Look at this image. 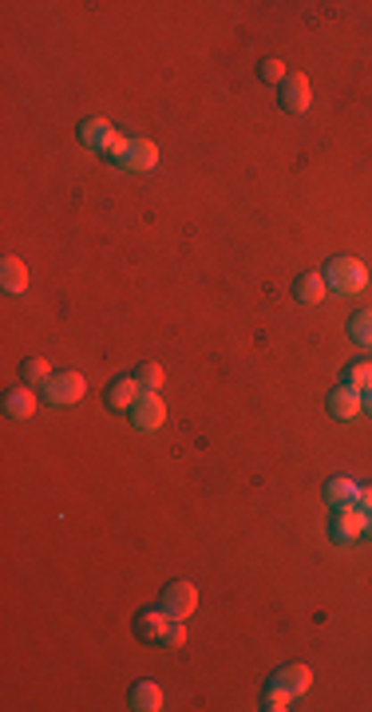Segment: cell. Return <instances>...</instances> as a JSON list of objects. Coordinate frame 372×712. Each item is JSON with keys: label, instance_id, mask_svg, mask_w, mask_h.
I'll return each mask as SVG.
<instances>
[{"label": "cell", "instance_id": "cell-6", "mask_svg": "<svg viewBox=\"0 0 372 712\" xmlns=\"http://www.w3.org/2000/svg\"><path fill=\"white\" fill-rule=\"evenodd\" d=\"M325 404H329V416H333V419H341V424H352V419L365 412V396H360L357 388H349V385L333 388Z\"/></svg>", "mask_w": 372, "mask_h": 712}, {"label": "cell", "instance_id": "cell-25", "mask_svg": "<svg viewBox=\"0 0 372 712\" xmlns=\"http://www.w3.org/2000/svg\"><path fill=\"white\" fill-rule=\"evenodd\" d=\"M127 147H131V139H127V135H120V131H115V139H112V143H107V147H103V154H107V159H112V162H123Z\"/></svg>", "mask_w": 372, "mask_h": 712}, {"label": "cell", "instance_id": "cell-21", "mask_svg": "<svg viewBox=\"0 0 372 712\" xmlns=\"http://www.w3.org/2000/svg\"><path fill=\"white\" fill-rule=\"evenodd\" d=\"M289 700H293V692H285L277 681H269L266 692H261V708H266V712H285Z\"/></svg>", "mask_w": 372, "mask_h": 712}, {"label": "cell", "instance_id": "cell-2", "mask_svg": "<svg viewBox=\"0 0 372 712\" xmlns=\"http://www.w3.org/2000/svg\"><path fill=\"white\" fill-rule=\"evenodd\" d=\"M333 510H337V515H333V523H329V534L337 538V542H357V538L368 534V510L360 503H341Z\"/></svg>", "mask_w": 372, "mask_h": 712}, {"label": "cell", "instance_id": "cell-18", "mask_svg": "<svg viewBox=\"0 0 372 712\" xmlns=\"http://www.w3.org/2000/svg\"><path fill=\"white\" fill-rule=\"evenodd\" d=\"M349 336L360 349H372V309H357V313L349 317Z\"/></svg>", "mask_w": 372, "mask_h": 712}, {"label": "cell", "instance_id": "cell-28", "mask_svg": "<svg viewBox=\"0 0 372 712\" xmlns=\"http://www.w3.org/2000/svg\"><path fill=\"white\" fill-rule=\"evenodd\" d=\"M368 534H372V510H368Z\"/></svg>", "mask_w": 372, "mask_h": 712}, {"label": "cell", "instance_id": "cell-17", "mask_svg": "<svg viewBox=\"0 0 372 712\" xmlns=\"http://www.w3.org/2000/svg\"><path fill=\"white\" fill-rule=\"evenodd\" d=\"M357 479H349V475H337V479L325 483V503L329 507H341V503H352L357 499Z\"/></svg>", "mask_w": 372, "mask_h": 712}, {"label": "cell", "instance_id": "cell-24", "mask_svg": "<svg viewBox=\"0 0 372 712\" xmlns=\"http://www.w3.org/2000/svg\"><path fill=\"white\" fill-rule=\"evenodd\" d=\"M159 645H167V650H183V645H186V622L170 617V625H167V633H162Z\"/></svg>", "mask_w": 372, "mask_h": 712}, {"label": "cell", "instance_id": "cell-23", "mask_svg": "<svg viewBox=\"0 0 372 712\" xmlns=\"http://www.w3.org/2000/svg\"><path fill=\"white\" fill-rule=\"evenodd\" d=\"M258 76H261V84H285V79H289V71H285V63H281V60H261L258 63Z\"/></svg>", "mask_w": 372, "mask_h": 712}, {"label": "cell", "instance_id": "cell-3", "mask_svg": "<svg viewBox=\"0 0 372 712\" xmlns=\"http://www.w3.org/2000/svg\"><path fill=\"white\" fill-rule=\"evenodd\" d=\"M159 606L167 609L170 617H178V622H186V617L198 609V586H194V582H186V578L170 582V586L162 590V601H159Z\"/></svg>", "mask_w": 372, "mask_h": 712}, {"label": "cell", "instance_id": "cell-14", "mask_svg": "<svg viewBox=\"0 0 372 712\" xmlns=\"http://www.w3.org/2000/svg\"><path fill=\"white\" fill-rule=\"evenodd\" d=\"M274 681L285 692H293V697H305L310 684H313V673H310V665H281V669L274 673Z\"/></svg>", "mask_w": 372, "mask_h": 712}, {"label": "cell", "instance_id": "cell-4", "mask_svg": "<svg viewBox=\"0 0 372 712\" xmlns=\"http://www.w3.org/2000/svg\"><path fill=\"white\" fill-rule=\"evenodd\" d=\"M131 424L139 427V432H159L162 424H167V404H162L159 392H143L139 400L131 404Z\"/></svg>", "mask_w": 372, "mask_h": 712}, {"label": "cell", "instance_id": "cell-9", "mask_svg": "<svg viewBox=\"0 0 372 712\" xmlns=\"http://www.w3.org/2000/svg\"><path fill=\"white\" fill-rule=\"evenodd\" d=\"M313 103V87L305 76H289L285 84H281V107H285L289 115H305Z\"/></svg>", "mask_w": 372, "mask_h": 712}, {"label": "cell", "instance_id": "cell-8", "mask_svg": "<svg viewBox=\"0 0 372 712\" xmlns=\"http://www.w3.org/2000/svg\"><path fill=\"white\" fill-rule=\"evenodd\" d=\"M167 625H170V614L162 606H155V609H139V614H135V637H139V642H162V633H167Z\"/></svg>", "mask_w": 372, "mask_h": 712}, {"label": "cell", "instance_id": "cell-20", "mask_svg": "<svg viewBox=\"0 0 372 712\" xmlns=\"http://www.w3.org/2000/svg\"><path fill=\"white\" fill-rule=\"evenodd\" d=\"M344 385L357 388L360 396H365V392H372V360H352L349 368H344Z\"/></svg>", "mask_w": 372, "mask_h": 712}, {"label": "cell", "instance_id": "cell-16", "mask_svg": "<svg viewBox=\"0 0 372 712\" xmlns=\"http://www.w3.org/2000/svg\"><path fill=\"white\" fill-rule=\"evenodd\" d=\"M36 412V392L24 385V388H16V392H8L4 396V416L8 419H29Z\"/></svg>", "mask_w": 372, "mask_h": 712}, {"label": "cell", "instance_id": "cell-22", "mask_svg": "<svg viewBox=\"0 0 372 712\" xmlns=\"http://www.w3.org/2000/svg\"><path fill=\"white\" fill-rule=\"evenodd\" d=\"M131 377L143 385V392H159V388H162V364L147 360V364H139V368H135Z\"/></svg>", "mask_w": 372, "mask_h": 712}, {"label": "cell", "instance_id": "cell-12", "mask_svg": "<svg viewBox=\"0 0 372 712\" xmlns=\"http://www.w3.org/2000/svg\"><path fill=\"white\" fill-rule=\"evenodd\" d=\"M115 139V127L107 123V119H84L79 123V143H84L87 151H99L103 154V147Z\"/></svg>", "mask_w": 372, "mask_h": 712}, {"label": "cell", "instance_id": "cell-19", "mask_svg": "<svg viewBox=\"0 0 372 712\" xmlns=\"http://www.w3.org/2000/svg\"><path fill=\"white\" fill-rule=\"evenodd\" d=\"M21 377H24V385H29V388H44L52 377H56V372L48 368V360H44V356H32V360L21 364Z\"/></svg>", "mask_w": 372, "mask_h": 712}, {"label": "cell", "instance_id": "cell-11", "mask_svg": "<svg viewBox=\"0 0 372 712\" xmlns=\"http://www.w3.org/2000/svg\"><path fill=\"white\" fill-rule=\"evenodd\" d=\"M143 396V385L135 377H120V380H112L107 385V392H103V400H107V408L112 412H131V404Z\"/></svg>", "mask_w": 372, "mask_h": 712}, {"label": "cell", "instance_id": "cell-26", "mask_svg": "<svg viewBox=\"0 0 372 712\" xmlns=\"http://www.w3.org/2000/svg\"><path fill=\"white\" fill-rule=\"evenodd\" d=\"M352 503H360L365 510H372V483H368V487H357V499H352Z\"/></svg>", "mask_w": 372, "mask_h": 712}, {"label": "cell", "instance_id": "cell-13", "mask_svg": "<svg viewBox=\"0 0 372 712\" xmlns=\"http://www.w3.org/2000/svg\"><path fill=\"white\" fill-rule=\"evenodd\" d=\"M127 705L135 712H159L162 708V689L155 681H135L131 692H127Z\"/></svg>", "mask_w": 372, "mask_h": 712}, {"label": "cell", "instance_id": "cell-5", "mask_svg": "<svg viewBox=\"0 0 372 712\" xmlns=\"http://www.w3.org/2000/svg\"><path fill=\"white\" fill-rule=\"evenodd\" d=\"M44 388H48V400L56 408L79 404V400H84V392H87V385H84V377H79V372H56V377H52Z\"/></svg>", "mask_w": 372, "mask_h": 712}, {"label": "cell", "instance_id": "cell-15", "mask_svg": "<svg viewBox=\"0 0 372 712\" xmlns=\"http://www.w3.org/2000/svg\"><path fill=\"white\" fill-rule=\"evenodd\" d=\"M325 294H329V281H325V273H302L293 286V297L305 301V305H321Z\"/></svg>", "mask_w": 372, "mask_h": 712}, {"label": "cell", "instance_id": "cell-10", "mask_svg": "<svg viewBox=\"0 0 372 712\" xmlns=\"http://www.w3.org/2000/svg\"><path fill=\"white\" fill-rule=\"evenodd\" d=\"M0 289H4V297L29 294V266H24L16 253H8V258L0 261Z\"/></svg>", "mask_w": 372, "mask_h": 712}, {"label": "cell", "instance_id": "cell-7", "mask_svg": "<svg viewBox=\"0 0 372 712\" xmlns=\"http://www.w3.org/2000/svg\"><path fill=\"white\" fill-rule=\"evenodd\" d=\"M159 167V147L151 139H131V147H127L120 170H127V175H147V170Z\"/></svg>", "mask_w": 372, "mask_h": 712}, {"label": "cell", "instance_id": "cell-1", "mask_svg": "<svg viewBox=\"0 0 372 712\" xmlns=\"http://www.w3.org/2000/svg\"><path fill=\"white\" fill-rule=\"evenodd\" d=\"M321 273H325V281H329L333 294H341V297H357V294H365V286H368L365 261L344 258V253H341V258H333Z\"/></svg>", "mask_w": 372, "mask_h": 712}, {"label": "cell", "instance_id": "cell-27", "mask_svg": "<svg viewBox=\"0 0 372 712\" xmlns=\"http://www.w3.org/2000/svg\"><path fill=\"white\" fill-rule=\"evenodd\" d=\"M365 408H368V416H372V392H365Z\"/></svg>", "mask_w": 372, "mask_h": 712}]
</instances>
